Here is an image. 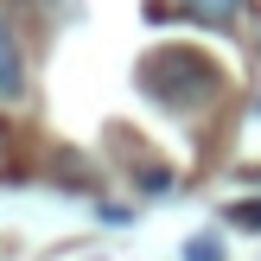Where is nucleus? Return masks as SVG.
<instances>
[{
    "mask_svg": "<svg viewBox=\"0 0 261 261\" xmlns=\"http://www.w3.org/2000/svg\"><path fill=\"white\" fill-rule=\"evenodd\" d=\"M0 102H25V58H19V38H13L7 13H0Z\"/></svg>",
    "mask_w": 261,
    "mask_h": 261,
    "instance_id": "obj_1",
    "label": "nucleus"
},
{
    "mask_svg": "<svg viewBox=\"0 0 261 261\" xmlns=\"http://www.w3.org/2000/svg\"><path fill=\"white\" fill-rule=\"evenodd\" d=\"M242 0H185V13H198V19H229Z\"/></svg>",
    "mask_w": 261,
    "mask_h": 261,
    "instance_id": "obj_2",
    "label": "nucleus"
},
{
    "mask_svg": "<svg viewBox=\"0 0 261 261\" xmlns=\"http://www.w3.org/2000/svg\"><path fill=\"white\" fill-rule=\"evenodd\" d=\"M236 223H261V204H242V211H236Z\"/></svg>",
    "mask_w": 261,
    "mask_h": 261,
    "instance_id": "obj_3",
    "label": "nucleus"
}]
</instances>
